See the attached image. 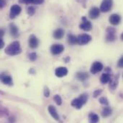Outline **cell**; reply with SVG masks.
Masks as SVG:
<instances>
[{
    "label": "cell",
    "instance_id": "obj_1",
    "mask_svg": "<svg viewBox=\"0 0 123 123\" xmlns=\"http://www.w3.org/2000/svg\"><path fill=\"white\" fill-rule=\"evenodd\" d=\"M22 49L20 47V44L18 41H14L7 47L5 49V53L9 56H14L20 54Z\"/></svg>",
    "mask_w": 123,
    "mask_h": 123
},
{
    "label": "cell",
    "instance_id": "obj_2",
    "mask_svg": "<svg viewBox=\"0 0 123 123\" xmlns=\"http://www.w3.org/2000/svg\"><path fill=\"white\" fill-rule=\"evenodd\" d=\"M87 99H88L87 94H81L79 97L74 99L71 102V105L76 109H81L83 107V105L86 104V102H87Z\"/></svg>",
    "mask_w": 123,
    "mask_h": 123
},
{
    "label": "cell",
    "instance_id": "obj_3",
    "mask_svg": "<svg viewBox=\"0 0 123 123\" xmlns=\"http://www.w3.org/2000/svg\"><path fill=\"white\" fill-rule=\"evenodd\" d=\"M92 40V37L87 34H80L77 37V43L80 45H85Z\"/></svg>",
    "mask_w": 123,
    "mask_h": 123
},
{
    "label": "cell",
    "instance_id": "obj_4",
    "mask_svg": "<svg viewBox=\"0 0 123 123\" xmlns=\"http://www.w3.org/2000/svg\"><path fill=\"white\" fill-rule=\"evenodd\" d=\"M116 39V30L113 27H107L106 30V41L113 42Z\"/></svg>",
    "mask_w": 123,
    "mask_h": 123
},
{
    "label": "cell",
    "instance_id": "obj_5",
    "mask_svg": "<svg viewBox=\"0 0 123 123\" xmlns=\"http://www.w3.org/2000/svg\"><path fill=\"white\" fill-rule=\"evenodd\" d=\"M112 0H103L100 6V11L102 12H109L112 7Z\"/></svg>",
    "mask_w": 123,
    "mask_h": 123
},
{
    "label": "cell",
    "instance_id": "obj_6",
    "mask_svg": "<svg viewBox=\"0 0 123 123\" xmlns=\"http://www.w3.org/2000/svg\"><path fill=\"white\" fill-rule=\"evenodd\" d=\"M21 7L17 5V4H14L12 5L10 8V12H9V17L10 19H14L17 15H19L21 12Z\"/></svg>",
    "mask_w": 123,
    "mask_h": 123
},
{
    "label": "cell",
    "instance_id": "obj_7",
    "mask_svg": "<svg viewBox=\"0 0 123 123\" xmlns=\"http://www.w3.org/2000/svg\"><path fill=\"white\" fill-rule=\"evenodd\" d=\"M79 27L82 30L89 31L92 30V23L89 21H88L87 19L85 17H82V22L80 24Z\"/></svg>",
    "mask_w": 123,
    "mask_h": 123
},
{
    "label": "cell",
    "instance_id": "obj_8",
    "mask_svg": "<svg viewBox=\"0 0 123 123\" xmlns=\"http://www.w3.org/2000/svg\"><path fill=\"white\" fill-rule=\"evenodd\" d=\"M64 50V47L61 44H55L51 46V52L53 55H60Z\"/></svg>",
    "mask_w": 123,
    "mask_h": 123
},
{
    "label": "cell",
    "instance_id": "obj_9",
    "mask_svg": "<svg viewBox=\"0 0 123 123\" xmlns=\"http://www.w3.org/2000/svg\"><path fill=\"white\" fill-rule=\"evenodd\" d=\"M110 72H111V69L107 67L105 69V72L101 76V78H100V81L102 84H107L108 82H109L110 80H111V76H110Z\"/></svg>",
    "mask_w": 123,
    "mask_h": 123
},
{
    "label": "cell",
    "instance_id": "obj_10",
    "mask_svg": "<svg viewBox=\"0 0 123 123\" xmlns=\"http://www.w3.org/2000/svg\"><path fill=\"white\" fill-rule=\"evenodd\" d=\"M103 69V64L99 62H95L93 63V64L91 67L90 72L92 74H96L99 72H101Z\"/></svg>",
    "mask_w": 123,
    "mask_h": 123
},
{
    "label": "cell",
    "instance_id": "obj_11",
    "mask_svg": "<svg viewBox=\"0 0 123 123\" xmlns=\"http://www.w3.org/2000/svg\"><path fill=\"white\" fill-rule=\"evenodd\" d=\"M109 21L110 24H112L114 26H116L120 24V22L121 21V17L117 14H113L109 17Z\"/></svg>",
    "mask_w": 123,
    "mask_h": 123
},
{
    "label": "cell",
    "instance_id": "obj_12",
    "mask_svg": "<svg viewBox=\"0 0 123 123\" xmlns=\"http://www.w3.org/2000/svg\"><path fill=\"white\" fill-rule=\"evenodd\" d=\"M1 80L5 85H12L13 84L12 77L9 74H6V73H2L1 74Z\"/></svg>",
    "mask_w": 123,
    "mask_h": 123
},
{
    "label": "cell",
    "instance_id": "obj_13",
    "mask_svg": "<svg viewBox=\"0 0 123 123\" xmlns=\"http://www.w3.org/2000/svg\"><path fill=\"white\" fill-rule=\"evenodd\" d=\"M118 81H119V74H117V76H115L112 78L111 77V80L109 81V89L112 90H115L117 87Z\"/></svg>",
    "mask_w": 123,
    "mask_h": 123
},
{
    "label": "cell",
    "instance_id": "obj_14",
    "mask_svg": "<svg viewBox=\"0 0 123 123\" xmlns=\"http://www.w3.org/2000/svg\"><path fill=\"white\" fill-rule=\"evenodd\" d=\"M55 74H56V77H63L68 74V69H67V68H65L64 67H58L55 71Z\"/></svg>",
    "mask_w": 123,
    "mask_h": 123
},
{
    "label": "cell",
    "instance_id": "obj_15",
    "mask_svg": "<svg viewBox=\"0 0 123 123\" xmlns=\"http://www.w3.org/2000/svg\"><path fill=\"white\" fill-rule=\"evenodd\" d=\"M38 44H39V41L35 35L32 34L29 37V46L32 49H35L37 47Z\"/></svg>",
    "mask_w": 123,
    "mask_h": 123
},
{
    "label": "cell",
    "instance_id": "obj_16",
    "mask_svg": "<svg viewBox=\"0 0 123 123\" xmlns=\"http://www.w3.org/2000/svg\"><path fill=\"white\" fill-rule=\"evenodd\" d=\"M100 14V9L96 7V6H94L92 7L90 11H89V17L91 19H96L97 17H99Z\"/></svg>",
    "mask_w": 123,
    "mask_h": 123
},
{
    "label": "cell",
    "instance_id": "obj_17",
    "mask_svg": "<svg viewBox=\"0 0 123 123\" xmlns=\"http://www.w3.org/2000/svg\"><path fill=\"white\" fill-rule=\"evenodd\" d=\"M48 112H49V113L51 114V115L56 120L58 121V120H60V117H59V115H58V112H57V110H56V107H55L54 106L50 105V106L48 107Z\"/></svg>",
    "mask_w": 123,
    "mask_h": 123
},
{
    "label": "cell",
    "instance_id": "obj_18",
    "mask_svg": "<svg viewBox=\"0 0 123 123\" xmlns=\"http://www.w3.org/2000/svg\"><path fill=\"white\" fill-rule=\"evenodd\" d=\"M9 32H10V34L11 36H12L13 37L16 38L19 36V31H18V28L17 27L13 24V23H11L9 25Z\"/></svg>",
    "mask_w": 123,
    "mask_h": 123
},
{
    "label": "cell",
    "instance_id": "obj_19",
    "mask_svg": "<svg viewBox=\"0 0 123 123\" xmlns=\"http://www.w3.org/2000/svg\"><path fill=\"white\" fill-rule=\"evenodd\" d=\"M19 2L25 4H41L44 2V0H19Z\"/></svg>",
    "mask_w": 123,
    "mask_h": 123
},
{
    "label": "cell",
    "instance_id": "obj_20",
    "mask_svg": "<svg viewBox=\"0 0 123 123\" xmlns=\"http://www.w3.org/2000/svg\"><path fill=\"white\" fill-rule=\"evenodd\" d=\"M64 36V30L62 29H57L53 32V37L56 39H61Z\"/></svg>",
    "mask_w": 123,
    "mask_h": 123
},
{
    "label": "cell",
    "instance_id": "obj_21",
    "mask_svg": "<svg viewBox=\"0 0 123 123\" xmlns=\"http://www.w3.org/2000/svg\"><path fill=\"white\" fill-rule=\"evenodd\" d=\"M112 114V110L109 107H104V109L101 111V115L103 117H107Z\"/></svg>",
    "mask_w": 123,
    "mask_h": 123
},
{
    "label": "cell",
    "instance_id": "obj_22",
    "mask_svg": "<svg viewBox=\"0 0 123 123\" xmlns=\"http://www.w3.org/2000/svg\"><path fill=\"white\" fill-rule=\"evenodd\" d=\"M99 121V116L96 114L90 113L89 115V123H97Z\"/></svg>",
    "mask_w": 123,
    "mask_h": 123
},
{
    "label": "cell",
    "instance_id": "obj_23",
    "mask_svg": "<svg viewBox=\"0 0 123 123\" xmlns=\"http://www.w3.org/2000/svg\"><path fill=\"white\" fill-rule=\"evenodd\" d=\"M76 77H77L79 80L84 81V80H86L89 77V74H88L87 72H78L77 74H76Z\"/></svg>",
    "mask_w": 123,
    "mask_h": 123
},
{
    "label": "cell",
    "instance_id": "obj_24",
    "mask_svg": "<svg viewBox=\"0 0 123 123\" xmlns=\"http://www.w3.org/2000/svg\"><path fill=\"white\" fill-rule=\"evenodd\" d=\"M68 42L69 44L73 45V44H78L77 43V37L73 35V34H68Z\"/></svg>",
    "mask_w": 123,
    "mask_h": 123
},
{
    "label": "cell",
    "instance_id": "obj_25",
    "mask_svg": "<svg viewBox=\"0 0 123 123\" xmlns=\"http://www.w3.org/2000/svg\"><path fill=\"white\" fill-rule=\"evenodd\" d=\"M27 12H28V14L30 16H33L34 14L35 13V9L34 8V6H28Z\"/></svg>",
    "mask_w": 123,
    "mask_h": 123
},
{
    "label": "cell",
    "instance_id": "obj_26",
    "mask_svg": "<svg viewBox=\"0 0 123 123\" xmlns=\"http://www.w3.org/2000/svg\"><path fill=\"white\" fill-rule=\"evenodd\" d=\"M54 100H55V102H56V104L58 105H61L62 104L61 97L58 94H56V95L54 96Z\"/></svg>",
    "mask_w": 123,
    "mask_h": 123
},
{
    "label": "cell",
    "instance_id": "obj_27",
    "mask_svg": "<svg viewBox=\"0 0 123 123\" xmlns=\"http://www.w3.org/2000/svg\"><path fill=\"white\" fill-rule=\"evenodd\" d=\"M99 102L101 104V105H108L109 104V102H108V99L104 97H102L99 99Z\"/></svg>",
    "mask_w": 123,
    "mask_h": 123
},
{
    "label": "cell",
    "instance_id": "obj_28",
    "mask_svg": "<svg viewBox=\"0 0 123 123\" xmlns=\"http://www.w3.org/2000/svg\"><path fill=\"white\" fill-rule=\"evenodd\" d=\"M29 59L31 61H35L37 59V55L35 52H32L29 55Z\"/></svg>",
    "mask_w": 123,
    "mask_h": 123
},
{
    "label": "cell",
    "instance_id": "obj_29",
    "mask_svg": "<svg viewBox=\"0 0 123 123\" xmlns=\"http://www.w3.org/2000/svg\"><path fill=\"white\" fill-rule=\"evenodd\" d=\"M44 95H45V97H48L49 95H50L49 89H48V87H45V88H44Z\"/></svg>",
    "mask_w": 123,
    "mask_h": 123
},
{
    "label": "cell",
    "instance_id": "obj_30",
    "mask_svg": "<svg viewBox=\"0 0 123 123\" xmlns=\"http://www.w3.org/2000/svg\"><path fill=\"white\" fill-rule=\"evenodd\" d=\"M117 66L120 68H123V56L120 59V60L118 61L117 63Z\"/></svg>",
    "mask_w": 123,
    "mask_h": 123
},
{
    "label": "cell",
    "instance_id": "obj_31",
    "mask_svg": "<svg viewBox=\"0 0 123 123\" xmlns=\"http://www.w3.org/2000/svg\"><path fill=\"white\" fill-rule=\"evenodd\" d=\"M101 92V90H95L94 92V97H97Z\"/></svg>",
    "mask_w": 123,
    "mask_h": 123
},
{
    "label": "cell",
    "instance_id": "obj_32",
    "mask_svg": "<svg viewBox=\"0 0 123 123\" xmlns=\"http://www.w3.org/2000/svg\"><path fill=\"white\" fill-rule=\"evenodd\" d=\"M5 5H6L5 1L4 0H0V7H1V9H2Z\"/></svg>",
    "mask_w": 123,
    "mask_h": 123
},
{
    "label": "cell",
    "instance_id": "obj_33",
    "mask_svg": "<svg viewBox=\"0 0 123 123\" xmlns=\"http://www.w3.org/2000/svg\"><path fill=\"white\" fill-rule=\"evenodd\" d=\"M4 45V41H3L2 38H1V39H0V48H1H1H3Z\"/></svg>",
    "mask_w": 123,
    "mask_h": 123
},
{
    "label": "cell",
    "instance_id": "obj_34",
    "mask_svg": "<svg viewBox=\"0 0 123 123\" xmlns=\"http://www.w3.org/2000/svg\"><path fill=\"white\" fill-rule=\"evenodd\" d=\"M4 34V30L3 29H1V38H2Z\"/></svg>",
    "mask_w": 123,
    "mask_h": 123
},
{
    "label": "cell",
    "instance_id": "obj_35",
    "mask_svg": "<svg viewBox=\"0 0 123 123\" xmlns=\"http://www.w3.org/2000/svg\"><path fill=\"white\" fill-rule=\"evenodd\" d=\"M121 39L123 41V33L121 34Z\"/></svg>",
    "mask_w": 123,
    "mask_h": 123
}]
</instances>
